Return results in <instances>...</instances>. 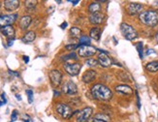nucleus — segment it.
<instances>
[{"mask_svg":"<svg viewBox=\"0 0 158 122\" xmlns=\"http://www.w3.org/2000/svg\"><path fill=\"white\" fill-rule=\"evenodd\" d=\"M91 94L96 100H99V101H109V100H111L113 96L112 90L106 85H103L100 83L92 86Z\"/></svg>","mask_w":158,"mask_h":122,"instance_id":"f257e3e1","label":"nucleus"},{"mask_svg":"<svg viewBox=\"0 0 158 122\" xmlns=\"http://www.w3.org/2000/svg\"><path fill=\"white\" fill-rule=\"evenodd\" d=\"M140 22L148 26H155L158 23V13L153 10L143 11L139 15Z\"/></svg>","mask_w":158,"mask_h":122,"instance_id":"f03ea898","label":"nucleus"},{"mask_svg":"<svg viewBox=\"0 0 158 122\" xmlns=\"http://www.w3.org/2000/svg\"><path fill=\"white\" fill-rule=\"evenodd\" d=\"M120 30L126 40L133 41L138 37V32L136 31V29L132 25H129L127 23L123 22L120 24Z\"/></svg>","mask_w":158,"mask_h":122,"instance_id":"7ed1b4c3","label":"nucleus"},{"mask_svg":"<svg viewBox=\"0 0 158 122\" xmlns=\"http://www.w3.org/2000/svg\"><path fill=\"white\" fill-rule=\"evenodd\" d=\"M97 51V49L90 45H82L79 47L78 53L81 57H90L93 56Z\"/></svg>","mask_w":158,"mask_h":122,"instance_id":"20e7f679","label":"nucleus"},{"mask_svg":"<svg viewBox=\"0 0 158 122\" xmlns=\"http://www.w3.org/2000/svg\"><path fill=\"white\" fill-rule=\"evenodd\" d=\"M56 112L57 113L60 115L61 117L63 118H70L72 115H73V112H72V108L66 105V104H57L56 105Z\"/></svg>","mask_w":158,"mask_h":122,"instance_id":"39448f33","label":"nucleus"},{"mask_svg":"<svg viewBox=\"0 0 158 122\" xmlns=\"http://www.w3.org/2000/svg\"><path fill=\"white\" fill-rule=\"evenodd\" d=\"M92 112L93 110L90 107L82 108L81 112H79V114L77 116V122H87L91 116Z\"/></svg>","mask_w":158,"mask_h":122,"instance_id":"423d86ee","label":"nucleus"},{"mask_svg":"<svg viewBox=\"0 0 158 122\" xmlns=\"http://www.w3.org/2000/svg\"><path fill=\"white\" fill-rule=\"evenodd\" d=\"M64 70L70 76H78L81 71V65L79 63H66L64 65Z\"/></svg>","mask_w":158,"mask_h":122,"instance_id":"0eeeda50","label":"nucleus"},{"mask_svg":"<svg viewBox=\"0 0 158 122\" xmlns=\"http://www.w3.org/2000/svg\"><path fill=\"white\" fill-rule=\"evenodd\" d=\"M18 18L17 14H14V15H5V16H0V27H4V26H8L12 25L14 22H16V19Z\"/></svg>","mask_w":158,"mask_h":122,"instance_id":"6e6552de","label":"nucleus"},{"mask_svg":"<svg viewBox=\"0 0 158 122\" xmlns=\"http://www.w3.org/2000/svg\"><path fill=\"white\" fill-rule=\"evenodd\" d=\"M97 61H98V63L104 68H108L113 64V61L109 57L108 52H100Z\"/></svg>","mask_w":158,"mask_h":122,"instance_id":"1a4fd4ad","label":"nucleus"},{"mask_svg":"<svg viewBox=\"0 0 158 122\" xmlns=\"http://www.w3.org/2000/svg\"><path fill=\"white\" fill-rule=\"evenodd\" d=\"M142 10H143V5L139 4V3H129L126 7L127 13L131 16H135V15H138V14H141Z\"/></svg>","mask_w":158,"mask_h":122,"instance_id":"9d476101","label":"nucleus"},{"mask_svg":"<svg viewBox=\"0 0 158 122\" xmlns=\"http://www.w3.org/2000/svg\"><path fill=\"white\" fill-rule=\"evenodd\" d=\"M50 79L54 86H58L62 80V74L58 70H52L50 72Z\"/></svg>","mask_w":158,"mask_h":122,"instance_id":"9b49d317","label":"nucleus"},{"mask_svg":"<svg viewBox=\"0 0 158 122\" xmlns=\"http://www.w3.org/2000/svg\"><path fill=\"white\" fill-rule=\"evenodd\" d=\"M105 18H106V16L100 12L95 13V14H90V16H89V22L92 24H95V25L101 24L104 22Z\"/></svg>","mask_w":158,"mask_h":122,"instance_id":"f8f14e48","label":"nucleus"},{"mask_svg":"<svg viewBox=\"0 0 158 122\" xmlns=\"http://www.w3.org/2000/svg\"><path fill=\"white\" fill-rule=\"evenodd\" d=\"M63 92L65 94L74 95L78 92V87L73 81H67V83H65V84L63 85Z\"/></svg>","mask_w":158,"mask_h":122,"instance_id":"ddd939ff","label":"nucleus"},{"mask_svg":"<svg viewBox=\"0 0 158 122\" xmlns=\"http://www.w3.org/2000/svg\"><path fill=\"white\" fill-rule=\"evenodd\" d=\"M19 7V1H18V0H6V1H4V8L9 12L17 10Z\"/></svg>","mask_w":158,"mask_h":122,"instance_id":"4468645a","label":"nucleus"},{"mask_svg":"<svg viewBox=\"0 0 158 122\" xmlns=\"http://www.w3.org/2000/svg\"><path fill=\"white\" fill-rule=\"evenodd\" d=\"M96 75H97V73H96L95 71L93 70H87L84 76H82V81L85 83H91V81H93L96 78Z\"/></svg>","mask_w":158,"mask_h":122,"instance_id":"2eb2a0df","label":"nucleus"},{"mask_svg":"<svg viewBox=\"0 0 158 122\" xmlns=\"http://www.w3.org/2000/svg\"><path fill=\"white\" fill-rule=\"evenodd\" d=\"M115 91L121 93V94H125V95H130L133 93V89L129 85H124V84H120L115 86Z\"/></svg>","mask_w":158,"mask_h":122,"instance_id":"dca6fc26","label":"nucleus"},{"mask_svg":"<svg viewBox=\"0 0 158 122\" xmlns=\"http://www.w3.org/2000/svg\"><path fill=\"white\" fill-rule=\"evenodd\" d=\"M1 32L3 33V35H5L6 37H8V38L14 39V37H15V28H14L12 25L2 27Z\"/></svg>","mask_w":158,"mask_h":122,"instance_id":"f3484780","label":"nucleus"},{"mask_svg":"<svg viewBox=\"0 0 158 122\" xmlns=\"http://www.w3.org/2000/svg\"><path fill=\"white\" fill-rule=\"evenodd\" d=\"M31 17L30 16H24L22 18H20L19 20V26H20V28H22L23 30H25L28 28V26L30 25L31 23Z\"/></svg>","mask_w":158,"mask_h":122,"instance_id":"a211bd4d","label":"nucleus"},{"mask_svg":"<svg viewBox=\"0 0 158 122\" xmlns=\"http://www.w3.org/2000/svg\"><path fill=\"white\" fill-rule=\"evenodd\" d=\"M101 28L100 27H93V28H91L90 32H89V36H90V38L98 41L101 37Z\"/></svg>","mask_w":158,"mask_h":122,"instance_id":"6ab92c4d","label":"nucleus"},{"mask_svg":"<svg viewBox=\"0 0 158 122\" xmlns=\"http://www.w3.org/2000/svg\"><path fill=\"white\" fill-rule=\"evenodd\" d=\"M36 38V34L34 31H28V32H26L24 34V36L23 37V42L24 43H31L33 42L34 40H35Z\"/></svg>","mask_w":158,"mask_h":122,"instance_id":"aec40b11","label":"nucleus"},{"mask_svg":"<svg viewBox=\"0 0 158 122\" xmlns=\"http://www.w3.org/2000/svg\"><path fill=\"white\" fill-rule=\"evenodd\" d=\"M88 11H89V13H91V14L99 13L101 11V4L99 2L90 3L88 6Z\"/></svg>","mask_w":158,"mask_h":122,"instance_id":"412c9836","label":"nucleus"},{"mask_svg":"<svg viewBox=\"0 0 158 122\" xmlns=\"http://www.w3.org/2000/svg\"><path fill=\"white\" fill-rule=\"evenodd\" d=\"M146 69L148 72H157L158 71V61H152V62H149L146 65Z\"/></svg>","mask_w":158,"mask_h":122,"instance_id":"4be33fe9","label":"nucleus"},{"mask_svg":"<svg viewBox=\"0 0 158 122\" xmlns=\"http://www.w3.org/2000/svg\"><path fill=\"white\" fill-rule=\"evenodd\" d=\"M95 119H98L103 122H111V117L107 113H97L94 116Z\"/></svg>","mask_w":158,"mask_h":122,"instance_id":"5701e85b","label":"nucleus"},{"mask_svg":"<svg viewBox=\"0 0 158 122\" xmlns=\"http://www.w3.org/2000/svg\"><path fill=\"white\" fill-rule=\"evenodd\" d=\"M70 34L73 37H81V30L79 28V27L74 26L70 29Z\"/></svg>","mask_w":158,"mask_h":122,"instance_id":"b1692460","label":"nucleus"},{"mask_svg":"<svg viewBox=\"0 0 158 122\" xmlns=\"http://www.w3.org/2000/svg\"><path fill=\"white\" fill-rule=\"evenodd\" d=\"M90 41H91V38L89 36H85V35H82L80 37V44L82 46V45H88L90 44Z\"/></svg>","mask_w":158,"mask_h":122,"instance_id":"393cba45","label":"nucleus"},{"mask_svg":"<svg viewBox=\"0 0 158 122\" xmlns=\"http://www.w3.org/2000/svg\"><path fill=\"white\" fill-rule=\"evenodd\" d=\"M136 47H137V51H138V52H139L140 58L143 59V43L142 42L138 43L136 46Z\"/></svg>","mask_w":158,"mask_h":122,"instance_id":"a878e982","label":"nucleus"},{"mask_svg":"<svg viewBox=\"0 0 158 122\" xmlns=\"http://www.w3.org/2000/svg\"><path fill=\"white\" fill-rule=\"evenodd\" d=\"M86 64L89 66V67H95L96 65L98 64V61L94 59V58H89L86 60Z\"/></svg>","mask_w":158,"mask_h":122,"instance_id":"bb28decb","label":"nucleus"},{"mask_svg":"<svg viewBox=\"0 0 158 122\" xmlns=\"http://www.w3.org/2000/svg\"><path fill=\"white\" fill-rule=\"evenodd\" d=\"M81 44H72V45H67L66 47H65V49L66 50H68V51H74V50H76L77 47H81Z\"/></svg>","mask_w":158,"mask_h":122,"instance_id":"cd10ccee","label":"nucleus"},{"mask_svg":"<svg viewBox=\"0 0 158 122\" xmlns=\"http://www.w3.org/2000/svg\"><path fill=\"white\" fill-rule=\"evenodd\" d=\"M26 95L28 97V103H32L33 102V91L31 89H27L26 90Z\"/></svg>","mask_w":158,"mask_h":122,"instance_id":"c85d7f7f","label":"nucleus"},{"mask_svg":"<svg viewBox=\"0 0 158 122\" xmlns=\"http://www.w3.org/2000/svg\"><path fill=\"white\" fill-rule=\"evenodd\" d=\"M37 4V1H25V6L27 8H35V6Z\"/></svg>","mask_w":158,"mask_h":122,"instance_id":"c756f323","label":"nucleus"},{"mask_svg":"<svg viewBox=\"0 0 158 122\" xmlns=\"http://www.w3.org/2000/svg\"><path fill=\"white\" fill-rule=\"evenodd\" d=\"M18 115H19V112H18V111H17V110L13 111L12 115H11V121H12V122L16 121V120L18 119Z\"/></svg>","mask_w":158,"mask_h":122,"instance_id":"7c9ffc66","label":"nucleus"},{"mask_svg":"<svg viewBox=\"0 0 158 122\" xmlns=\"http://www.w3.org/2000/svg\"><path fill=\"white\" fill-rule=\"evenodd\" d=\"M70 58H73V59H77V54L75 52H71L70 54H68V55L64 56V60H69Z\"/></svg>","mask_w":158,"mask_h":122,"instance_id":"2f4dec72","label":"nucleus"},{"mask_svg":"<svg viewBox=\"0 0 158 122\" xmlns=\"http://www.w3.org/2000/svg\"><path fill=\"white\" fill-rule=\"evenodd\" d=\"M136 98H137V106H138V108L140 110L141 108V99H140L138 91H136Z\"/></svg>","mask_w":158,"mask_h":122,"instance_id":"473e14b6","label":"nucleus"},{"mask_svg":"<svg viewBox=\"0 0 158 122\" xmlns=\"http://www.w3.org/2000/svg\"><path fill=\"white\" fill-rule=\"evenodd\" d=\"M22 118H23V122H29V121H30L29 116H28V115H26V114H23Z\"/></svg>","mask_w":158,"mask_h":122,"instance_id":"72a5a7b5","label":"nucleus"},{"mask_svg":"<svg viewBox=\"0 0 158 122\" xmlns=\"http://www.w3.org/2000/svg\"><path fill=\"white\" fill-rule=\"evenodd\" d=\"M9 72V74L11 75V76H14V77H19V74L18 73V72H14V71H11V70H9L8 71Z\"/></svg>","mask_w":158,"mask_h":122,"instance_id":"f704fd0d","label":"nucleus"},{"mask_svg":"<svg viewBox=\"0 0 158 122\" xmlns=\"http://www.w3.org/2000/svg\"><path fill=\"white\" fill-rule=\"evenodd\" d=\"M1 98H2V102L4 104H6L7 103V99H6V95H5V93H2L1 94Z\"/></svg>","mask_w":158,"mask_h":122,"instance_id":"c9c22d12","label":"nucleus"},{"mask_svg":"<svg viewBox=\"0 0 158 122\" xmlns=\"http://www.w3.org/2000/svg\"><path fill=\"white\" fill-rule=\"evenodd\" d=\"M155 51H153V50H152V49H149V50H148L147 51V52H146V55H149V54H152V53H154Z\"/></svg>","mask_w":158,"mask_h":122,"instance_id":"e433bc0d","label":"nucleus"},{"mask_svg":"<svg viewBox=\"0 0 158 122\" xmlns=\"http://www.w3.org/2000/svg\"><path fill=\"white\" fill-rule=\"evenodd\" d=\"M23 61H24L25 63H28V62H29V57H28V56L23 55Z\"/></svg>","mask_w":158,"mask_h":122,"instance_id":"4c0bfd02","label":"nucleus"},{"mask_svg":"<svg viewBox=\"0 0 158 122\" xmlns=\"http://www.w3.org/2000/svg\"><path fill=\"white\" fill-rule=\"evenodd\" d=\"M67 25H68V23H67L66 22H63L62 24L60 25V27H61V28H62V29H65L66 27H67Z\"/></svg>","mask_w":158,"mask_h":122,"instance_id":"58836bf2","label":"nucleus"},{"mask_svg":"<svg viewBox=\"0 0 158 122\" xmlns=\"http://www.w3.org/2000/svg\"><path fill=\"white\" fill-rule=\"evenodd\" d=\"M13 44H14V39H12V40H9V41H8V47H11V46H13Z\"/></svg>","mask_w":158,"mask_h":122,"instance_id":"ea45409f","label":"nucleus"},{"mask_svg":"<svg viewBox=\"0 0 158 122\" xmlns=\"http://www.w3.org/2000/svg\"><path fill=\"white\" fill-rule=\"evenodd\" d=\"M16 98H17L19 101H22V96H20L19 94H16Z\"/></svg>","mask_w":158,"mask_h":122,"instance_id":"a19ab883","label":"nucleus"},{"mask_svg":"<svg viewBox=\"0 0 158 122\" xmlns=\"http://www.w3.org/2000/svg\"><path fill=\"white\" fill-rule=\"evenodd\" d=\"M89 122H103V121H100V120H98V119L93 118V119H91V120H89Z\"/></svg>","mask_w":158,"mask_h":122,"instance_id":"79ce46f5","label":"nucleus"},{"mask_svg":"<svg viewBox=\"0 0 158 122\" xmlns=\"http://www.w3.org/2000/svg\"><path fill=\"white\" fill-rule=\"evenodd\" d=\"M58 95H60V92H58L57 90H54V97L58 96Z\"/></svg>","mask_w":158,"mask_h":122,"instance_id":"37998d69","label":"nucleus"},{"mask_svg":"<svg viewBox=\"0 0 158 122\" xmlns=\"http://www.w3.org/2000/svg\"><path fill=\"white\" fill-rule=\"evenodd\" d=\"M153 7H155V8H157L158 9V1H155V2H153Z\"/></svg>","mask_w":158,"mask_h":122,"instance_id":"c03bdc74","label":"nucleus"},{"mask_svg":"<svg viewBox=\"0 0 158 122\" xmlns=\"http://www.w3.org/2000/svg\"><path fill=\"white\" fill-rule=\"evenodd\" d=\"M71 3H72L73 5H77V4L79 3V1H78V0H76V1H71Z\"/></svg>","mask_w":158,"mask_h":122,"instance_id":"a18cd8bd","label":"nucleus"},{"mask_svg":"<svg viewBox=\"0 0 158 122\" xmlns=\"http://www.w3.org/2000/svg\"><path fill=\"white\" fill-rule=\"evenodd\" d=\"M4 105V103H3V102L2 101H0V107H1V106H3Z\"/></svg>","mask_w":158,"mask_h":122,"instance_id":"49530a36","label":"nucleus"},{"mask_svg":"<svg viewBox=\"0 0 158 122\" xmlns=\"http://www.w3.org/2000/svg\"><path fill=\"white\" fill-rule=\"evenodd\" d=\"M156 41H157V43H158V32L156 33Z\"/></svg>","mask_w":158,"mask_h":122,"instance_id":"de8ad7c7","label":"nucleus"},{"mask_svg":"<svg viewBox=\"0 0 158 122\" xmlns=\"http://www.w3.org/2000/svg\"><path fill=\"white\" fill-rule=\"evenodd\" d=\"M0 7H1V5H0Z\"/></svg>","mask_w":158,"mask_h":122,"instance_id":"09e8293b","label":"nucleus"},{"mask_svg":"<svg viewBox=\"0 0 158 122\" xmlns=\"http://www.w3.org/2000/svg\"><path fill=\"white\" fill-rule=\"evenodd\" d=\"M11 122H12V121H11Z\"/></svg>","mask_w":158,"mask_h":122,"instance_id":"8fccbe9b","label":"nucleus"}]
</instances>
